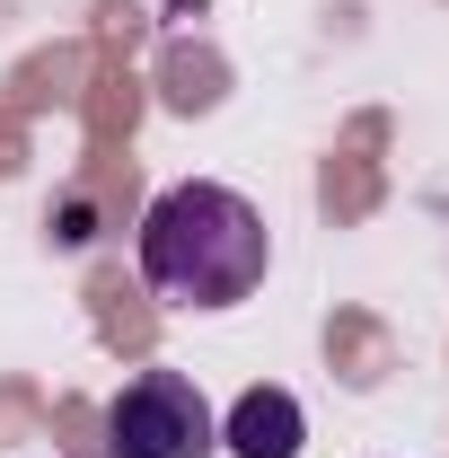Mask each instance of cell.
<instances>
[{
    "label": "cell",
    "instance_id": "obj_1",
    "mask_svg": "<svg viewBox=\"0 0 449 458\" xmlns=\"http://www.w3.org/2000/svg\"><path fill=\"white\" fill-rule=\"evenodd\" d=\"M265 212L229 185H168L141 212V283L168 309H238L265 283Z\"/></svg>",
    "mask_w": 449,
    "mask_h": 458
},
{
    "label": "cell",
    "instance_id": "obj_2",
    "mask_svg": "<svg viewBox=\"0 0 449 458\" xmlns=\"http://www.w3.org/2000/svg\"><path fill=\"white\" fill-rule=\"evenodd\" d=\"M221 423L185 370H141L106 405V458H212Z\"/></svg>",
    "mask_w": 449,
    "mask_h": 458
},
{
    "label": "cell",
    "instance_id": "obj_3",
    "mask_svg": "<svg viewBox=\"0 0 449 458\" xmlns=\"http://www.w3.org/2000/svg\"><path fill=\"white\" fill-rule=\"evenodd\" d=\"M309 441V414L291 388H247V397L221 414V450L229 458H300Z\"/></svg>",
    "mask_w": 449,
    "mask_h": 458
}]
</instances>
